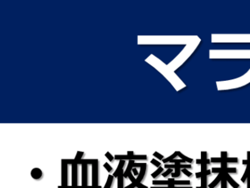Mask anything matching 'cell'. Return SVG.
Returning <instances> with one entry per match:
<instances>
[{
  "instance_id": "cell-1",
  "label": "cell",
  "mask_w": 250,
  "mask_h": 188,
  "mask_svg": "<svg viewBox=\"0 0 250 188\" xmlns=\"http://www.w3.org/2000/svg\"><path fill=\"white\" fill-rule=\"evenodd\" d=\"M92 185L98 186V160L92 165Z\"/></svg>"
},
{
  "instance_id": "cell-2",
  "label": "cell",
  "mask_w": 250,
  "mask_h": 188,
  "mask_svg": "<svg viewBox=\"0 0 250 188\" xmlns=\"http://www.w3.org/2000/svg\"><path fill=\"white\" fill-rule=\"evenodd\" d=\"M61 186L68 185V164L64 159L62 160V177H61Z\"/></svg>"
},
{
  "instance_id": "cell-3",
  "label": "cell",
  "mask_w": 250,
  "mask_h": 188,
  "mask_svg": "<svg viewBox=\"0 0 250 188\" xmlns=\"http://www.w3.org/2000/svg\"><path fill=\"white\" fill-rule=\"evenodd\" d=\"M115 159L119 160H134V159H147V156L146 155H134V156H129V155H115Z\"/></svg>"
},
{
  "instance_id": "cell-4",
  "label": "cell",
  "mask_w": 250,
  "mask_h": 188,
  "mask_svg": "<svg viewBox=\"0 0 250 188\" xmlns=\"http://www.w3.org/2000/svg\"><path fill=\"white\" fill-rule=\"evenodd\" d=\"M88 165H82V186H88Z\"/></svg>"
},
{
  "instance_id": "cell-5",
  "label": "cell",
  "mask_w": 250,
  "mask_h": 188,
  "mask_svg": "<svg viewBox=\"0 0 250 188\" xmlns=\"http://www.w3.org/2000/svg\"><path fill=\"white\" fill-rule=\"evenodd\" d=\"M77 164L73 163L72 165V186H77Z\"/></svg>"
},
{
  "instance_id": "cell-6",
  "label": "cell",
  "mask_w": 250,
  "mask_h": 188,
  "mask_svg": "<svg viewBox=\"0 0 250 188\" xmlns=\"http://www.w3.org/2000/svg\"><path fill=\"white\" fill-rule=\"evenodd\" d=\"M43 176V172L42 171L38 168H34L31 171V176L34 179H36V180H38L40 179Z\"/></svg>"
},
{
  "instance_id": "cell-7",
  "label": "cell",
  "mask_w": 250,
  "mask_h": 188,
  "mask_svg": "<svg viewBox=\"0 0 250 188\" xmlns=\"http://www.w3.org/2000/svg\"><path fill=\"white\" fill-rule=\"evenodd\" d=\"M223 175H224V172L219 173V174H218V176H216V179H215L213 181V182H211L209 184V185H208V187H209V188H214V187H216V186L218 185L220 181H222V177H223Z\"/></svg>"
},
{
  "instance_id": "cell-8",
  "label": "cell",
  "mask_w": 250,
  "mask_h": 188,
  "mask_svg": "<svg viewBox=\"0 0 250 188\" xmlns=\"http://www.w3.org/2000/svg\"><path fill=\"white\" fill-rule=\"evenodd\" d=\"M146 168H147V164L144 163V165L140 168V172L139 173V175H138L137 178H136V180L139 181V182H141L143 180V179H144V176L146 173Z\"/></svg>"
},
{
  "instance_id": "cell-9",
  "label": "cell",
  "mask_w": 250,
  "mask_h": 188,
  "mask_svg": "<svg viewBox=\"0 0 250 188\" xmlns=\"http://www.w3.org/2000/svg\"><path fill=\"white\" fill-rule=\"evenodd\" d=\"M225 177H226L227 181H228V182L230 183V184L232 186V187H233V188L239 187V184H238L237 182H236V181H235L234 179H233V178L230 176L229 174H228V173H225Z\"/></svg>"
},
{
  "instance_id": "cell-10",
  "label": "cell",
  "mask_w": 250,
  "mask_h": 188,
  "mask_svg": "<svg viewBox=\"0 0 250 188\" xmlns=\"http://www.w3.org/2000/svg\"><path fill=\"white\" fill-rule=\"evenodd\" d=\"M124 165H125V160H120L119 165H118V168H117L116 171H115L114 172V174H113V176H114V177H115V178L118 177V175H119L120 173H121V171L123 170Z\"/></svg>"
},
{
  "instance_id": "cell-11",
  "label": "cell",
  "mask_w": 250,
  "mask_h": 188,
  "mask_svg": "<svg viewBox=\"0 0 250 188\" xmlns=\"http://www.w3.org/2000/svg\"><path fill=\"white\" fill-rule=\"evenodd\" d=\"M134 160H129V165H128V167L126 168V171L124 172V178H128L129 176V174L132 171L133 168H134Z\"/></svg>"
},
{
  "instance_id": "cell-12",
  "label": "cell",
  "mask_w": 250,
  "mask_h": 188,
  "mask_svg": "<svg viewBox=\"0 0 250 188\" xmlns=\"http://www.w3.org/2000/svg\"><path fill=\"white\" fill-rule=\"evenodd\" d=\"M123 178H124V173H123V170L120 173L118 177V188H124L123 187Z\"/></svg>"
},
{
  "instance_id": "cell-13",
  "label": "cell",
  "mask_w": 250,
  "mask_h": 188,
  "mask_svg": "<svg viewBox=\"0 0 250 188\" xmlns=\"http://www.w3.org/2000/svg\"><path fill=\"white\" fill-rule=\"evenodd\" d=\"M58 188H102L101 186H58Z\"/></svg>"
},
{
  "instance_id": "cell-14",
  "label": "cell",
  "mask_w": 250,
  "mask_h": 188,
  "mask_svg": "<svg viewBox=\"0 0 250 188\" xmlns=\"http://www.w3.org/2000/svg\"><path fill=\"white\" fill-rule=\"evenodd\" d=\"M153 184L154 185H170V182L168 180H153Z\"/></svg>"
},
{
  "instance_id": "cell-15",
  "label": "cell",
  "mask_w": 250,
  "mask_h": 188,
  "mask_svg": "<svg viewBox=\"0 0 250 188\" xmlns=\"http://www.w3.org/2000/svg\"><path fill=\"white\" fill-rule=\"evenodd\" d=\"M191 181L189 180H175L173 184L176 185H189Z\"/></svg>"
},
{
  "instance_id": "cell-16",
  "label": "cell",
  "mask_w": 250,
  "mask_h": 188,
  "mask_svg": "<svg viewBox=\"0 0 250 188\" xmlns=\"http://www.w3.org/2000/svg\"><path fill=\"white\" fill-rule=\"evenodd\" d=\"M249 172H250V163L249 165H246V171H245V173L243 174V176L241 177V181L244 182V181H246V179H247V177H248V176H249Z\"/></svg>"
},
{
  "instance_id": "cell-17",
  "label": "cell",
  "mask_w": 250,
  "mask_h": 188,
  "mask_svg": "<svg viewBox=\"0 0 250 188\" xmlns=\"http://www.w3.org/2000/svg\"><path fill=\"white\" fill-rule=\"evenodd\" d=\"M113 179H114V176H112V175H109L107 181H106V184L104 185V187L103 188H111L112 184Z\"/></svg>"
},
{
  "instance_id": "cell-18",
  "label": "cell",
  "mask_w": 250,
  "mask_h": 188,
  "mask_svg": "<svg viewBox=\"0 0 250 188\" xmlns=\"http://www.w3.org/2000/svg\"><path fill=\"white\" fill-rule=\"evenodd\" d=\"M177 156H178L180 159H183V160H185L186 162H189V163H192V162H193V159H192V158H189V157H188V156H185V155L183 154L181 152H180V151H177Z\"/></svg>"
},
{
  "instance_id": "cell-19",
  "label": "cell",
  "mask_w": 250,
  "mask_h": 188,
  "mask_svg": "<svg viewBox=\"0 0 250 188\" xmlns=\"http://www.w3.org/2000/svg\"><path fill=\"white\" fill-rule=\"evenodd\" d=\"M201 187L203 188H207V175L206 174L202 173L201 176Z\"/></svg>"
},
{
  "instance_id": "cell-20",
  "label": "cell",
  "mask_w": 250,
  "mask_h": 188,
  "mask_svg": "<svg viewBox=\"0 0 250 188\" xmlns=\"http://www.w3.org/2000/svg\"><path fill=\"white\" fill-rule=\"evenodd\" d=\"M177 156V151H175V153H173V154H172L171 156H168V157H167L166 159H163V162L164 163H167V162H169L171 160H172V159H174L176 156Z\"/></svg>"
},
{
  "instance_id": "cell-21",
  "label": "cell",
  "mask_w": 250,
  "mask_h": 188,
  "mask_svg": "<svg viewBox=\"0 0 250 188\" xmlns=\"http://www.w3.org/2000/svg\"><path fill=\"white\" fill-rule=\"evenodd\" d=\"M163 171H164V168L162 167H159L158 168L157 170L155 171L154 173H153L152 174H151V176H152L153 178H156L157 176H159V175H160L163 172Z\"/></svg>"
},
{
  "instance_id": "cell-22",
  "label": "cell",
  "mask_w": 250,
  "mask_h": 188,
  "mask_svg": "<svg viewBox=\"0 0 250 188\" xmlns=\"http://www.w3.org/2000/svg\"><path fill=\"white\" fill-rule=\"evenodd\" d=\"M201 159L204 162L206 163L207 165L209 164L210 160L207 159V152L206 151H202L201 152Z\"/></svg>"
},
{
  "instance_id": "cell-23",
  "label": "cell",
  "mask_w": 250,
  "mask_h": 188,
  "mask_svg": "<svg viewBox=\"0 0 250 188\" xmlns=\"http://www.w3.org/2000/svg\"><path fill=\"white\" fill-rule=\"evenodd\" d=\"M223 172L224 173H228V174H230V173L236 174V173H237V168H225V170H223Z\"/></svg>"
},
{
  "instance_id": "cell-24",
  "label": "cell",
  "mask_w": 250,
  "mask_h": 188,
  "mask_svg": "<svg viewBox=\"0 0 250 188\" xmlns=\"http://www.w3.org/2000/svg\"><path fill=\"white\" fill-rule=\"evenodd\" d=\"M224 161H225L226 162H228V163H229V162H233V163L238 162V158H236V157H227L226 159H224Z\"/></svg>"
},
{
  "instance_id": "cell-25",
  "label": "cell",
  "mask_w": 250,
  "mask_h": 188,
  "mask_svg": "<svg viewBox=\"0 0 250 188\" xmlns=\"http://www.w3.org/2000/svg\"><path fill=\"white\" fill-rule=\"evenodd\" d=\"M224 161V159L222 157H212L210 159V162L213 163H222Z\"/></svg>"
},
{
  "instance_id": "cell-26",
  "label": "cell",
  "mask_w": 250,
  "mask_h": 188,
  "mask_svg": "<svg viewBox=\"0 0 250 188\" xmlns=\"http://www.w3.org/2000/svg\"><path fill=\"white\" fill-rule=\"evenodd\" d=\"M221 182H222V187L221 188H227V182H228V181H227L226 177H225V173H224L223 177H222V179Z\"/></svg>"
},
{
  "instance_id": "cell-27",
  "label": "cell",
  "mask_w": 250,
  "mask_h": 188,
  "mask_svg": "<svg viewBox=\"0 0 250 188\" xmlns=\"http://www.w3.org/2000/svg\"><path fill=\"white\" fill-rule=\"evenodd\" d=\"M150 188H192V187H177V186H167V187H151Z\"/></svg>"
},
{
  "instance_id": "cell-28",
  "label": "cell",
  "mask_w": 250,
  "mask_h": 188,
  "mask_svg": "<svg viewBox=\"0 0 250 188\" xmlns=\"http://www.w3.org/2000/svg\"><path fill=\"white\" fill-rule=\"evenodd\" d=\"M169 162L175 164V163H184V162H186V161L182 159H172V160H171Z\"/></svg>"
},
{
  "instance_id": "cell-29",
  "label": "cell",
  "mask_w": 250,
  "mask_h": 188,
  "mask_svg": "<svg viewBox=\"0 0 250 188\" xmlns=\"http://www.w3.org/2000/svg\"><path fill=\"white\" fill-rule=\"evenodd\" d=\"M84 155V152H81V151H77L76 156L75 157V160H79V159H82V156Z\"/></svg>"
},
{
  "instance_id": "cell-30",
  "label": "cell",
  "mask_w": 250,
  "mask_h": 188,
  "mask_svg": "<svg viewBox=\"0 0 250 188\" xmlns=\"http://www.w3.org/2000/svg\"><path fill=\"white\" fill-rule=\"evenodd\" d=\"M172 171H173V169H167L165 172L163 173L162 176H164V177H167V176H168L169 174H172Z\"/></svg>"
},
{
  "instance_id": "cell-31",
  "label": "cell",
  "mask_w": 250,
  "mask_h": 188,
  "mask_svg": "<svg viewBox=\"0 0 250 188\" xmlns=\"http://www.w3.org/2000/svg\"><path fill=\"white\" fill-rule=\"evenodd\" d=\"M153 156L157 158V159H160V160H163V159H164V156L161 154H159V153L157 152V151H156V152L153 153Z\"/></svg>"
},
{
  "instance_id": "cell-32",
  "label": "cell",
  "mask_w": 250,
  "mask_h": 188,
  "mask_svg": "<svg viewBox=\"0 0 250 188\" xmlns=\"http://www.w3.org/2000/svg\"><path fill=\"white\" fill-rule=\"evenodd\" d=\"M150 162L152 163L153 165H155L156 167H157V168L161 167V162H160L157 161V160H156V159H153L152 160L150 161Z\"/></svg>"
},
{
  "instance_id": "cell-33",
  "label": "cell",
  "mask_w": 250,
  "mask_h": 188,
  "mask_svg": "<svg viewBox=\"0 0 250 188\" xmlns=\"http://www.w3.org/2000/svg\"><path fill=\"white\" fill-rule=\"evenodd\" d=\"M103 167L106 168V170L108 171V172H111V171H112V166L110 165L109 164L108 162L104 163V165H103Z\"/></svg>"
},
{
  "instance_id": "cell-34",
  "label": "cell",
  "mask_w": 250,
  "mask_h": 188,
  "mask_svg": "<svg viewBox=\"0 0 250 188\" xmlns=\"http://www.w3.org/2000/svg\"><path fill=\"white\" fill-rule=\"evenodd\" d=\"M105 156H106V157L107 158V159H108L109 160L110 162H112V161L114 160V159H115V157H114V156H113L111 154H110L109 152H106V154H105Z\"/></svg>"
},
{
  "instance_id": "cell-35",
  "label": "cell",
  "mask_w": 250,
  "mask_h": 188,
  "mask_svg": "<svg viewBox=\"0 0 250 188\" xmlns=\"http://www.w3.org/2000/svg\"><path fill=\"white\" fill-rule=\"evenodd\" d=\"M181 171L184 174L186 175V176H189V177H191V176H192V173H191L189 171H188V170L186 169V168H184V169H182Z\"/></svg>"
},
{
  "instance_id": "cell-36",
  "label": "cell",
  "mask_w": 250,
  "mask_h": 188,
  "mask_svg": "<svg viewBox=\"0 0 250 188\" xmlns=\"http://www.w3.org/2000/svg\"><path fill=\"white\" fill-rule=\"evenodd\" d=\"M211 171L212 173H218V174H219V173L223 172V170L222 169V168H213L211 169Z\"/></svg>"
},
{
  "instance_id": "cell-37",
  "label": "cell",
  "mask_w": 250,
  "mask_h": 188,
  "mask_svg": "<svg viewBox=\"0 0 250 188\" xmlns=\"http://www.w3.org/2000/svg\"><path fill=\"white\" fill-rule=\"evenodd\" d=\"M221 157L223 159H226L228 157V152L227 151H222L221 152Z\"/></svg>"
},
{
  "instance_id": "cell-38",
  "label": "cell",
  "mask_w": 250,
  "mask_h": 188,
  "mask_svg": "<svg viewBox=\"0 0 250 188\" xmlns=\"http://www.w3.org/2000/svg\"><path fill=\"white\" fill-rule=\"evenodd\" d=\"M221 168H222L223 170H225V168H228V162H226L225 161H223L221 163Z\"/></svg>"
},
{
  "instance_id": "cell-39",
  "label": "cell",
  "mask_w": 250,
  "mask_h": 188,
  "mask_svg": "<svg viewBox=\"0 0 250 188\" xmlns=\"http://www.w3.org/2000/svg\"><path fill=\"white\" fill-rule=\"evenodd\" d=\"M132 172H133V174H134V175H135V176H138V175H139V173H138L137 170H136V168H133Z\"/></svg>"
},
{
  "instance_id": "cell-40",
  "label": "cell",
  "mask_w": 250,
  "mask_h": 188,
  "mask_svg": "<svg viewBox=\"0 0 250 188\" xmlns=\"http://www.w3.org/2000/svg\"><path fill=\"white\" fill-rule=\"evenodd\" d=\"M246 180H247V188H250V172Z\"/></svg>"
},
{
  "instance_id": "cell-41",
  "label": "cell",
  "mask_w": 250,
  "mask_h": 188,
  "mask_svg": "<svg viewBox=\"0 0 250 188\" xmlns=\"http://www.w3.org/2000/svg\"><path fill=\"white\" fill-rule=\"evenodd\" d=\"M135 187H136V186L134 185V184H132V183H131V184H129V185L126 186V187H125V188H135Z\"/></svg>"
},
{
  "instance_id": "cell-42",
  "label": "cell",
  "mask_w": 250,
  "mask_h": 188,
  "mask_svg": "<svg viewBox=\"0 0 250 188\" xmlns=\"http://www.w3.org/2000/svg\"><path fill=\"white\" fill-rule=\"evenodd\" d=\"M196 178L197 179H199V178H201L202 176V173L201 172H199V173H196Z\"/></svg>"
},
{
  "instance_id": "cell-43",
  "label": "cell",
  "mask_w": 250,
  "mask_h": 188,
  "mask_svg": "<svg viewBox=\"0 0 250 188\" xmlns=\"http://www.w3.org/2000/svg\"><path fill=\"white\" fill-rule=\"evenodd\" d=\"M242 162H243V165H249V163H250L247 160V159H246V160H243Z\"/></svg>"
},
{
  "instance_id": "cell-44",
  "label": "cell",
  "mask_w": 250,
  "mask_h": 188,
  "mask_svg": "<svg viewBox=\"0 0 250 188\" xmlns=\"http://www.w3.org/2000/svg\"><path fill=\"white\" fill-rule=\"evenodd\" d=\"M128 154L127 155H129V156H134V151H128Z\"/></svg>"
},
{
  "instance_id": "cell-45",
  "label": "cell",
  "mask_w": 250,
  "mask_h": 188,
  "mask_svg": "<svg viewBox=\"0 0 250 188\" xmlns=\"http://www.w3.org/2000/svg\"><path fill=\"white\" fill-rule=\"evenodd\" d=\"M196 162H197V164H198V165H201V164H202V162H203V161H202V159H197Z\"/></svg>"
},
{
  "instance_id": "cell-46",
  "label": "cell",
  "mask_w": 250,
  "mask_h": 188,
  "mask_svg": "<svg viewBox=\"0 0 250 188\" xmlns=\"http://www.w3.org/2000/svg\"><path fill=\"white\" fill-rule=\"evenodd\" d=\"M247 160L250 162V151H247Z\"/></svg>"
},
{
  "instance_id": "cell-47",
  "label": "cell",
  "mask_w": 250,
  "mask_h": 188,
  "mask_svg": "<svg viewBox=\"0 0 250 188\" xmlns=\"http://www.w3.org/2000/svg\"><path fill=\"white\" fill-rule=\"evenodd\" d=\"M210 174H211V171H210V170H207V171H206V175H207V176H208V175H210Z\"/></svg>"
},
{
  "instance_id": "cell-48",
  "label": "cell",
  "mask_w": 250,
  "mask_h": 188,
  "mask_svg": "<svg viewBox=\"0 0 250 188\" xmlns=\"http://www.w3.org/2000/svg\"><path fill=\"white\" fill-rule=\"evenodd\" d=\"M197 188H203V187H202L201 186H200V187H197Z\"/></svg>"
}]
</instances>
